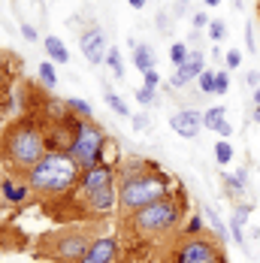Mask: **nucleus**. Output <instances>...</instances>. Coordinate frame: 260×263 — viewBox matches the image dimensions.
<instances>
[{"label":"nucleus","instance_id":"f257e3e1","mask_svg":"<svg viewBox=\"0 0 260 263\" xmlns=\"http://www.w3.org/2000/svg\"><path fill=\"white\" fill-rule=\"evenodd\" d=\"M49 152V139H46V127L36 124L33 118H15L6 133H3V148L0 155L9 166L27 173L33 163H40L43 155Z\"/></svg>","mask_w":260,"mask_h":263},{"label":"nucleus","instance_id":"f03ea898","mask_svg":"<svg viewBox=\"0 0 260 263\" xmlns=\"http://www.w3.org/2000/svg\"><path fill=\"white\" fill-rule=\"evenodd\" d=\"M121 182H118V209L130 215V212L142 209L148 203H157L163 197H170V179L160 170H139V160L127 166H121Z\"/></svg>","mask_w":260,"mask_h":263},{"label":"nucleus","instance_id":"7ed1b4c3","mask_svg":"<svg viewBox=\"0 0 260 263\" xmlns=\"http://www.w3.org/2000/svg\"><path fill=\"white\" fill-rule=\"evenodd\" d=\"M79 176H82V166L76 163V158L61 148V152H46L40 163H33L25 173L27 184L36 191V194H67L79 184Z\"/></svg>","mask_w":260,"mask_h":263},{"label":"nucleus","instance_id":"20e7f679","mask_svg":"<svg viewBox=\"0 0 260 263\" xmlns=\"http://www.w3.org/2000/svg\"><path fill=\"white\" fill-rule=\"evenodd\" d=\"M179 221H182V203L173 200V197H163V200L148 203V206H142V209H136L127 215L130 230L139 233V236H148V239L170 233Z\"/></svg>","mask_w":260,"mask_h":263},{"label":"nucleus","instance_id":"39448f33","mask_svg":"<svg viewBox=\"0 0 260 263\" xmlns=\"http://www.w3.org/2000/svg\"><path fill=\"white\" fill-rule=\"evenodd\" d=\"M103 148H106V133L103 127L94 121V118H79L76 124V133H73V142H70V155L76 158V163L82 170L100 163L103 158Z\"/></svg>","mask_w":260,"mask_h":263},{"label":"nucleus","instance_id":"423d86ee","mask_svg":"<svg viewBox=\"0 0 260 263\" xmlns=\"http://www.w3.org/2000/svg\"><path fill=\"white\" fill-rule=\"evenodd\" d=\"M173 263H224V254L212 239L191 236L184 245H179Z\"/></svg>","mask_w":260,"mask_h":263},{"label":"nucleus","instance_id":"0eeeda50","mask_svg":"<svg viewBox=\"0 0 260 263\" xmlns=\"http://www.w3.org/2000/svg\"><path fill=\"white\" fill-rule=\"evenodd\" d=\"M94 239H88V233H64L52 242V257L58 263H76L88 248H91Z\"/></svg>","mask_w":260,"mask_h":263},{"label":"nucleus","instance_id":"6e6552de","mask_svg":"<svg viewBox=\"0 0 260 263\" xmlns=\"http://www.w3.org/2000/svg\"><path fill=\"white\" fill-rule=\"evenodd\" d=\"M118 179V173H115V166L112 163H94V166H88V170H82V176H79V184H76V194L82 197H88V194H94L97 187H103V184H112Z\"/></svg>","mask_w":260,"mask_h":263},{"label":"nucleus","instance_id":"1a4fd4ad","mask_svg":"<svg viewBox=\"0 0 260 263\" xmlns=\"http://www.w3.org/2000/svg\"><path fill=\"white\" fill-rule=\"evenodd\" d=\"M79 49H82V54H85V61L88 64H103L106 61V52H109V43H106L103 30L100 27H88L85 33H82V40H79Z\"/></svg>","mask_w":260,"mask_h":263},{"label":"nucleus","instance_id":"9d476101","mask_svg":"<svg viewBox=\"0 0 260 263\" xmlns=\"http://www.w3.org/2000/svg\"><path fill=\"white\" fill-rule=\"evenodd\" d=\"M85 206H88V212H94V215H109V212H115L118 209V182L103 184V187H97L94 194H88V197H85Z\"/></svg>","mask_w":260,"mask_h":263},{"label":"nucleus","instance_id":"9b49d317","mask_svg":"<svg viewBox=\"0 0 260 263\" xmlns=\"http://www.w3.org/2000/svg\"><path fill=\"white\" fill-rule=\"evenodd\" d=\"M118 257V239L115 236H97L91 248L79 257L76 263H112Z\"/></svg>","mask_w":260,"mask_h":263},{"label":"nucleus","instance_id":"f8f14e48","mask_svg":"<svg viewBox=\"0 0 260 263\" xmlns=\"http://www.w3.org/2000/svg\"><path fill=\"white\" fill-rule=\"evenodd\" d=\"M203 70H206V58H203V52H200V49H191L188 61H184L182 67H176V73H173L170 85H173V88H184L188 82L197 79Z\"/></svg>","mask_w":260,"mask_h":263},{"label":"nucleus","instance_id":"ddd939ff","mask_svg":"<svg viewBox=\"0 0 260 263\" xmlns=\"http://www.w3.org/2000/svg\"><path fill=\"white\" fill-rule=\"evenodd\" d=\"M170 127L184 136V139H194L197 133L203 130V112H197V109H182V112H176L173 118H170Z\"/></svg>","mask_w":260,"mask_h":263},{"label":"nucleus","instance_id":"4468645a","mask_svg":"<svg viewBox=\"0 0 260 263\" xmlns=\"http://www.w3.org/2000/svg\"><path fill=\"white\" fill-rule=\"evenodd\" d=\"M248 215H251V206L248 203H239L233 206V215H230V233H233V242L242 248V251H248V245H245V224H248Z\"/></svg>","mask_w":260,"mask_h":263},{"label":"nucleus","instance_id":"2eb2a0df","mask_svg":"<svg viewBox=\"0 0 260 263\" xmlns=\"http://www.w3.org/2000/svg\"><path fill=\"white\" fill-rule=\"evenodd\" d=\"M0 191H3V200H6V203L18 206V203H25L27 200V194H30L33 187H30L27 182L18 184V182H12V179H3V182H0Z\"/></svg>","mask_w":260,"mask_h":263},{"label":"nucleus","instance_id":"dca6fc26","mask_svg":"<svg viewBox=\"0 0 260 263\" xmlns=\"http://www.w3.org/2000/svg\"><path fill=\"white\" fill-rule=\"evenodd\" d=\"M43 46H46L49 61H54V64H70V49L64 46V40H61V36H46V40H43Z\"/></svg>","mask_w":260,"mask_h":263},{"label":"nucleus","instance_id":"f3484780","mask_svg":"<svg viewBox=\"0 0 260 263\" xmlns=\"http://www.w3.org/2000/svg\"><path fill=\"white\" fill-rule=\"evenodd\" d=\"M130 52H133V67H136L139 73H145V70H152V67H155V52H152V49H148L145 43L133 46Z\"/></svg>","mask_w":260,"mask_h":263},{"label":"nucleus","instance_id":"a211bd4d","mask_svg":"<svg viewBox=\"0 0 260 263\" xmlns=\"http://www.w3.org/2000/svg\"><path fill=\"white\" fill-rule=\"evenodd\" d=\"M245 182H248V173L245 170H236V176H224V184H227V194L230 197H242L245 194Z\"/></svg>","mask_w":260,"mask_h":263},{"label":"nucleus","instance_id":"6ab92c4d","mask_svg":"<svg viewBox=\"0 0 260 263\" xmlns=\"http://www.w3.org/2000/svg\"><path fill=\"white\" fill-rule=\"evenodd\" d=\"M103 100H106V106H109V109H112L115 115H121V118H127V115H130L127 103H124V100H121V97H118V94H115V91H112L109 85L103 88Z\"/></svg>","mask_w":260,"mask_h":263},{"label":"nucleus","instance_id":"aec40b11","mask_svg":"<svg viewBox=\"0 0 260 263\" xmlns=\"http://www.w3.org/2000/svg\"><path fill=\"white\" fill-rule=\"evenodd\" d=\"M40 85H43L46 91H52L54 85H58V73H54V61H43V64H40Z\"/></svg>","mask_w":260,"mask_h":263},{"label":"nucleus","instance_id":"412c9836","mask_svg":"<svg viewBox=\"0 0 260 263\" xmlns=\"http://www.w3.org/2000/svg\"><path fill=\"white\" fill-rule=\"evenodd\" d=\"M224 118H227V109H224V106H212V109H206V112H203V127L215 130Z\"/></svg>","mask_w":260,"mask_h":263},{"label":"nucleus","instance_id":"4be33fe9","mask_svg":"<svg viewBox=\"0 0 260 263\" xmlns=\"http://www.w3.org/2000/svg\"><path fill=\"white\" fill-rule=\"evenodd\" d=\"M215 160H218V166H227V163H233V142H230V139H221V142H215Z\"/></svg>","mask_w":260,"mask_h":263},{"label":"nucleus","instance_id":"5701e85b","mask_svg":"<svg viewBox=\"0 0 260 263\" xmlns=\"http://www.w3.org/2000/svg\"><path fill=\"white\" fill-rule=\"evenodd\" d=\"M64 103H67V109H70L76 118H94V109H91V103H85V100H79V97H67Z\"/></svg>","mask_w":260,"mask_h":263},{"label":"nucleus","instance_id":"b1692460","mask_svg":"<svg viewBox=\"0 0 260 263\" xmlns=\"http://www.w3.org/2000/svg\"><path fill=\"white\" fill-rule=\"evenodd\" d=\"M106 64H109V70H112L115 79H124V61H121V52H118L115 46L106 52Z\"/></svg>","mask_w":260,"mask_h":263},{"label":"nucleus","instance_id":"393cba45","mask_svg":"<svg viewBox=\"0 0 260 263\" xmlns=\"http://www.w3.org/2000/svg\"><path fill=\"white\" fill-rule=\"evenodd\" d=\"M203 218H209V224H212V230L218 233V239H221V242H227V227L221 224V218H218V212H215V209H212V206H209V209H206V215H203Z\"/></svg>","mask_w":260,"mask_h":263},{"label":"nucleus","instance_id":"a878e982","mask_svg":"<svg viewBox=\"0 0 260 263\" xmlns=\"http://www.w3.org/2000/svg\"><path fill=\"white\" fill-rule=\"evenodd\" d=\"M188 54H191V49H188L184 43H173V46H170V61H173L176 67H182L184 61H188Z\"/></svg>","mask_w":260,"mask_h":263},{"label":"nucleus","instance_id":"bb28decb","mask_svg":"<svg viewBox=\"0 0 260 263\" xmlns=\"http://www.w3.org/2000/svg\"><path fill=\"white\" fill-rule=\"evenodd\" d=\"M215 73H218V70H203V73L197 76V85H200L203 94H215Z\"/></svg>","mask_w":260,"mask_h":263},{"label":"nucleus","instance_id":"cd10ccee","mask_svg":"<svg viewBox=\"0 0 260 263\" xmlns=\"http://www.w3.org/2000/svg\"><path fill=\"white\" fill-rule=\"evenodd\" d=\"M155 94H157V88H148V85H142V88H136V103L152 106V103H155Z\"/></svg>","mask_w":260,"mask_h":263},{"label":"nucleus","instance_id":"c85d7f7f","mask_svg":"<svg viewBox=\"0 0 260 263\" xmlns=\"http://www.w3.org/2000/svg\"><path fill=\"white\" fill-rule=\"evenodd\" d=\"M209 36H212L215 43H221V40L227 36V25H224L221 18H215V22H209Z\"/></svg>","mask_w":260,"mask_h":263},{"label":"nucleus","instance_id":"c756f323","mask_svg":"<svg viewBox=\"0 0 260 263\" xmlns=\"http://www.w3.org/2000/svg\"><path fill=\"white\" fill-rule=\"evenodd\" d=\"M227 88H230V73L227 70H218L215 73V94H227Z\"/></svg>","mask_w":260,"mask_h":263},{"label":"nucleus","instance_id":"7c9ffc66","mask_svg":"<svg viewBox=\"0 0 260 263\" xmlns=\"http://www.w3.org/2000/svg\"><path fill=\"white\" fill-rule=\"evenodd\" d=\"M200 230H203V215H191V221L184 224V233L188 236H200Z\"/></svg>","mask_w":260,"mask_h":263},{"label":"nucleus","instance_id":"2f4dec72","mask_svg":"<svg viewBox=\"0 0 260 263\" xmlns=\"http://www.w3.org/2000/svg\"><path fill=\"white\" fill-rule=\"evenodd\" d=\"M224 64H227V70H236V67L242 64V52H236V49H230V52L224 54Z\"/></svg>","mask_w":260,"mask_h":263},{"label":"nucleus","instance_id":"473e14b6","mask_svg":"<svg viewBox=\"0 0 260 263\" xmlns=\"http://www.w3.org/2000/svg\"><path fill=\"white\" fill-rule=\"evenodd\" d=\"M142 76H145V85H148V88H160V73H157L155 67H152V70H145Z\"/></svg>","mask_w":260,"mask_h":263},{"label":"nucleus","instance_id":"72a5a7b5","mask_svg":"<svg viewBox=\"0 0 260 263\" xmlns=\"http://www.w3.org/2000/svg\"><path fill=\"white\" fill-rule=\"evenodd\" d=\"M133 130H148V115H145V112L133 115Z\"/></svg>","mask_w":260,"mask_h":263},{"label":"nucleus","instance_id":"f704fd0d","mask_svg":"<svg viewBox=\"0 0 260 263\" xmlns=\"http://www.w3.org/2000/svg\"><path fill=\"white\" fill-rule=\"evenodd\" d=\"M245 46H248V52L257 54V46H254V27L251 25H245Z\"/></svg>","mask_w":260,"mask_h":263},{"label":"nucleus","instance_id":"c9c22d12","mask_svg":"<svg viewBox=\"0 0 260 263\" xmlns=\"http://www.w3.org/2000/svg\"><path fill=\"white\" fill-rule=\"evenodd\" d=\"M215 133H221V136H224V139H230V136H233V124H230V121H227V118H224V121H221V124H218V127H215Z\"/></svg>","mask_w":260,"mask_h":263},{"label":"nucleus","instance_id":"e433bc0d","mask_svg":"<svg viewBox=\"0 0 260 263\" xmlns=\"http://www.w3.org/2000/svg\"><path fill=\"white\" fill-rule=\"evenodd\" d=\"M22 36H25L27 43H36L40 36H36V27L33 25H22Z\"/></svg>","mask_w":260,"mask_h":263},{"label":"nucleus","instance_id":"4c0bfd02","mask_svg":"<svg viewBox=\"0 0 260 263\" xmlns=\"http://www.w3.org/2000/svg\"><path fill=\"white\" fill-rule=\"evenodd\" d=\"M194 27H209L206 12H197V15H194Z\"/></svg>","mask_w":260,"mask_h":263},{"label":"nucleus","instance_id":"58836bf2","mask_svg":"<svg viewBox=\"0 0 260 263\" xmlns=\"http://www.w3.org/2000/svg\"><path fill=\"white\" fill-rule=\"evenodd\" d=\"M245 82H248L251 88H260V76H257V70H251V73L245 76Z\"/></svg>","mask_w":260,"mask_h":263},{"label":"nucleus","instance_id":"ea45409f","mask_svg":"<svg viewBox=\"0 0 260 263\" xmlns=\"http://www.w3.org/2000/svg\"><path fill=\"white\" fill-rule=\"evenodd\" d=\"M145 3L148 0H127V6H133V9H145Z\"/></svg>","mask_w":260,"mask_h":263},{"label":"nucleus","instance_id":"a19ab883","mask_svg":"<svg viewBox=\"0 0 260 263\" xmlns=\"http://www.w3.org/2000/svg\"><path fill=\"white\" fill-rule=\"evenodd\" d=\"M254 106H260V88H254Z\"/></svg>","mask_w":260,"mask_h":263},{"label":"nucleus","instance_id":"79ce46f5","mask_svg":"<svg viewBox=\"0 0 260 263\" xmlns=\"http://www.w3.org/2000/svg\"><path fill=\"white\" fill-rule=\"evenodd\" d=\"M254 121L260 124V106H254Z\"/></svg>","mask_w":260,"mask_h":263},{"label":"nucleus","instance_id":"37998d69","mask_svg":"<svg viewBox=\"0 0 260 263\" xmlns=\"http://www.w3.org/2000/svg\"><path fill=\"white\" fill-rule=\"evenodd\" d=\"M203 3H209V6H218V3H221V0H203Z\"/></svg>","mask_w":260,"mask_h":263},{"label":"nucleus","instance_id":"c03bdc74","mask_svg":"<svg viewBox=\"0 0 260 263\" xmlns=\"http://www.w3.org/2000/svg\"><path fill=\"white\" fill-rule=\"evenodd\" d=\"M0 100H3V73H0Z\"/></svg>","mask_w":260,"mask_h":263},{"label":"nucleus","instance_id":"a18cd8bd","mask_svg":"<svg viewBox=\"0 0 260 263\" xmlns=\"http://www.w3.org/2000/svg\"><path fill=\"white\" fill-rule=\"evenodd\" d=\"M3 133H6V127H0V148H3Z\"/></svg>","mask_w":260,"mask_h":263},{"label":"nucleus","instance_id":"49530a36","mask_svg":"<svg viewBox=\"0 0 260 263\" xmlns=\"http://www.w3.org/2000/svg\"><path fill=\"white\" fill-rule=\"evenodd\" d=\"M233 3H236V6H242V0H233Z\"/></svg>","mask_w":260,"mask_h":263},{"label":"nucleus","instance_id":"de8ad7c7","mask_svg":"<svg viewBox=\"0 0 260 263\" xmlns=\"http://www.w3.org/2000/svg\"><path fill=\"white\" fill-rule=\"evenodd\" d=\"M182 3H191V0H182Z\"/></svg>","mask_w":260,"mask_h":263}]
</instances>
